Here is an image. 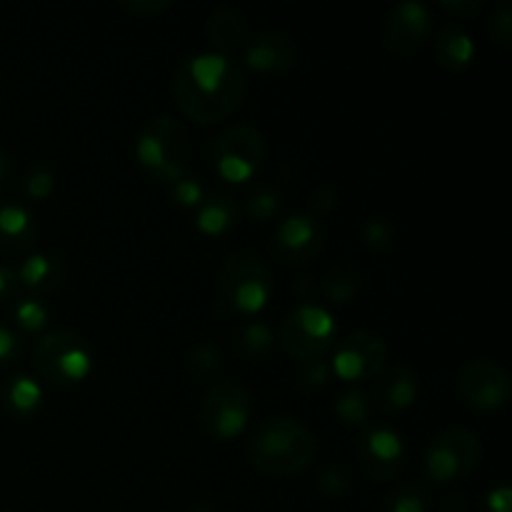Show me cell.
Returning a JSON list of instances; mask_svg holds the SVG:
<instances>
[{"instance_id": "1", "label": "cell", "mask_w": 512, "mask_h": 512, "mask_svg": "<svg viewBox=\"0 0 512 512\" xmlns=\"http://www.w3.org/2000/svg\"><path fill=\"white\" fill-rule=\"evenodd\" d=\"M248 90L243 68L228 55L203 53L185 60L173 80L178 108L195 123H218L240 108Z\"/></svg>"}, {"instance_id": "2", "label": "cell", "mask_w": 512, "mask_h": 512, "mask_svg": "<svg viewBox=\"0 0 512 512\" xmlns=\"http://www.w3.org/2000/svg\"><path fill=\"white\" fill-rule=\"evenodd\" d=\"M250 460L265 475L290 478L303 473L315 455V438L293 418H270L258 425L248 445Z\"/></svg>"}, {"instance_id": "3", "label": "cell", "mask_w": 512, "mask_h": 512, "mask_svg": "<svg viewBox=\"0 0 512 512\" xmlns=\"http://www.w3.org/2000/svg\"><path fill=\"white\" fill-rule=\"evenodd\" d=\"M135 155L153 178L165 180V183H178L188 168L190 158L188 130L168 115L153 118L138 135Z\"/></svg>"}, {"instance_id": "4", "label": "cell", "mask_w": 512, "mask_h": 512, "mask_svg": "<svg viewBox=\"0 0 512 512\" xmlns=\"http://www.w3.org/2000/svg\"><path fill=\"white\" fill-rule=\"evenodd\" d=\"M33 365L40 378L65 388L88 378L93 370V350L75 330H53L35 343Z\"/></svg>"}, {"instance_id": "5", "label": "cell", "mask_w": 512, "mask_h": 512, "mask_svg": "<svg viewBox=\"0 0 512 512\" xmlns=\"http://www.w3.org/2000/svg\"><path fill=\"white\" fill-rule=\"evenodd\" d=\"M218 290L228 308L238 313H258L273 295V278L258 255L233 253L220 270Z\"/></svg>"}, {"instance_id": "6", "label": "cell", "mask_w": 512, "mask_h": 512, "mask_svg": "<svg viewBox=\"0 0 512 512\" xmlns=\"http://www.w3.org/2000/svg\"><path fill=\"white\" fill-rule=\"evenodd\" d=\"M335 338V323L328 310L318 305H300L288 318L283 320L280 328V340L290 358L315 363L328 353Z\"/></svg>"}, {"instance_id": "7", "label": "cell", "mask_w": 512, "mask_h": 512, "mask_svg": "<svg viewBox=\"0 0 512 512\" xmlns=\"http://www.w3.org/2000/svg\"><path fill=\"white\" fill-rule=\"evenodd\" d=\"M265 158V140L250 125H233L213 143V168L228 183H245Z\"/></svg>"}, {"instance_id": "8", "label": "cell", "mask_w": 512, "mask_h": 512, "mask_svg": "<svg viewBox=\"0 0 512 512\" xmlns=\"http://www.w3.org/2000/svg\"><path fill=\"white\" fill-rule=\"evenodd\" d=\"M480 458H483V448H480L478 435L463 428H450L430 443L425 470L435 483H453V480L468 478L478 468Z\"/></svg>"}, {"instance_id": "9", "label": "cell", "mask_w": 512, "mask_h": 512, "mask_svg": "<svg viewBox=\"0 0 512 512\" xmlns=\"http://www.w3.org/2000/svg\"><path fill=\"white\" fill-rule=\"evenodd\" d=\"M250 420V395L238 383H215L200 403V423L213 438H238Z\"/></svg>"}, {"instance_id": "10", "label": "cell", "mask_w": 512, "mask_h": 512, "mask_svg": "<svg viewBox=\"0 0 512 512\" xmlns=\"http://www.w3.org/2000/svg\"><path fill=\"white\" fill-rule=\"evenodd\" d=\"M385 358H388V345L378 333L355 330L335 348L333 373L348 383L375 378L385 368Z\"/></svg>"}, {"instance_id": "11", "label": "cell", "mask_w": 512, "mask_h": 512, "mask_svg": "<svg viewBox=\"0 0 512 512\" xmlns=\"http://www.w3.org/2000/svg\"><path fill=\"white\" fill-rule=\"evenodd\" d=\"M458 393L473 408L498 410L510 400V375L493 360H473L460 373Z\"/></svg>"}, {"instance_id": "12", "label": "cell", "mask_w": 512, "mask_h": 512, "mask_svg": "<svg viewBox=\"0 0 512 512\" xmlns=\"http://www.w3.org/2000/svg\"><path fill=\"white\" fill-rule=\"evenodd\" d=\"M430 35V13L423 3L405 0L390 10L385 20V48L398 58H410Z\"/></svg>"}, {"instance_id": "13", "label": "cell", "mask_w": 512, "mask_h": 512, "mask_svg": "<svg viewBox=\"0 0 512 512\" xmlns=\"http://www.w3.org/2000/svg\"><path fill=\"white\" fill-rule=\"evenodd\" d=\"M323 245L325 235L320 225L313 218H308V215H293V218L280 223L278 233H275L273 250L283 263L300 265L318 258L323 253Z\"/></svg>"}, {"instance_id": "14", "label": "cell", "mask_w": 512, "mask_h": 512, "mask_svg": "<svg viewBox=\"0 0 512 512\" xmlns=\"http://www.w3.org/2000/svg\"><path fill=\"white\" fill-rule=\"evenodd\" d=\"M360 463L365 475L380 483L398 478L405 465V445L400 435L388 428L370 430L360 445Z\"/></svg>"}, {"instance_id": "15", "label": "cell", "mask_w": 512, "mask_h": 512, "mask_svg": "<svg viewBox=\"0 0 512 512\" xmlns=\"http://www.w3.org/2000/svg\"><path fill=\"white\" fill-rule=\"evenodd\" d=\"M418 398V375L410 365L395 363L373 378V403L383 413H400Z\"/></svg>"}, {"instance_id": "16", "label": "cell", "mask_w": 512, "mask_h": 512, "mask_svg": "<svg viewBox=\"0 0 512 512\" xmlns=\"http://www.w3.org/2000/svg\"><path fill=\"white\" fill-rule=\"evenodd\" d=\"M245 63L258 73H283L298 63V45L283 30H263L250 40Z\"/></svg>"}, {"instance_id": "17", "label": "cell", "mask_w": 512, "mask_h": 512, "mask_svg": "<svg viewBox=\"0 0 512 512\" xmlns=\"http://www.w3.org/2000/svg\"><path fill=\"white\" fill-rule=\"evenodd\" d=\"M35 233L38 228L28 208L13 203L0 205V248L13 253L28 250L35 243Z\"/></svg>"}, {"instance_id": "18", "label": "cell", "mask_w": 512, "mask_h": 512, "mask_svg": "<svg viewBox=\"0 0 512 512\" xmlns=\"http://www.w3.org/2000/svg\"><path fill=\"white\" fill-rule=\"evenodd\" d=\"M18 285L38 295H50L63 283V265L50 255H30L18 268Z\"/></svg>"}, {"instance_id": "19", "label": "cell", "mask_w": 512, "mask_h": 512, "mask_svg": "<svg viewBox=\"0 0 512 512\" xmlns=\"http://www.w3.org/2000/svg\"><path fill=\"white\" fill-rule=\"evenodd\" d=\"M473 38L460 25H445L435 38V60L445 70H463L473 63Z\"/></svg>"}, {"instance_id": "20", "label": "cell", "mask_w": 512, "mask_h": 512, "mask_svg": "<svg viewBox=\"0 0 512 512\" xmlns=\"http://www.w3.org/2000/svg\"><path fill=\"white\" fill-rule=\"evenodd\" d=\"M210 45L218 50L220 55L233 50L235 45L243 43L245 38V18L238 8L233 5H220L208 20V28H205Z\"/></svg>"}, {"instance_id": "21", "label": "cell", "mask_w": 512, "mask_h": 512, "mask_svg": "<svg viewBox=\"0 0 512 512\" xmlns=\"http://www.w3.org/2000/svg\"><path fill=\"white\" fill-rule=\"evenodd\" d=\"M40 385L30 380L28 375H13L0 385V405L13 418H28L40 408Z\"/></svg>"}, {"instance_id": "22", "label": "cell", "mask_w": 512, "mask_h": 512, "mask_svg": "<svg viewBox=\"0 0 512 512\" xmlns=\"http://www.w3.org/2000/svg\"><path fill=\"white\" fill-rule=\"evenodd\" d=\"M235 220H238V208H235L233 198H228V195H213L200 208L198 228L205 235H220L228 228H233Z\"/></svg>"}, {"instance_id": "23", "label": "cell", "mask_w": 512, "mask_h": 512, "mask_svg": "<svg viewBox=\"0 0 512 512\" xmlns=\"http://www.w3.org/2000/svg\"><path fill=\"white\" fill-rule=\"evenodd\" d=\"M360 290V273L353 268V265H335L333 270L328 273V278H325V295H328V300H333V303L343 305V303H350V300L358 295Z\"/></svg>"}, {"instance_id": "24", "label": "cell", "mask_w": 512, "mask_h": 512, "mask_svg": "<svg viewBox=\"0 0 512 512\" xmlns=\"http://www.w3.org/2000/svg\"><path fill=\"white\" fill-rule=\"evenodd\" d=\"M385 512H425L428 510V495L420 485H395L385 495Z\"/></svg>"}, {"instance_id": "25", "label": "cell", "mask_w": 512, "mask_h": 512, "mask_svg": "<svg viewBox=\"0 0 512 512\" xmlns=\"http://www.w3.org/2000/svg\"><path fill=\"white\" fill-rule=\"evenodd\" d=\"M335 413L340 415L343 423L365 425L370 415V403L365 400L363 393H358V390H348V393L340 395V400L335 403Z\"/></svg>"}, {"instance_id": "26", "label": "cell", "mask_w": 512, "mask_h": 512, "mask_svg": "<svg viewBox=\"0 0 512 512\" xmlns=\"http://www.w3.org/2000/svg\"><path fill=\"white\" fill-rule=\"evenodd\" d=\"M270 343H273V338H270V330L265 328L263 323H248L238 333L240 350H243L245 355H253V358L268 353Z\"/></svg>"}, {"instance_id": "27", "label": "cell", "mask_w": 512, "mask_h": 512, "mask_svg": "<svg viewBox=\"0 0 512 512\" xmlns=\"http://www.w3.org/2000/svg\"><path fill=\"white\" fill-rule=\"evenodd\" d=\"M15 320L23 330H30V333H38V330L45 328L48 323V308H45L40 300H20L15 305Z\"/></svg>"}, {"instance_id": "28", "label": "cell", "mask_w": 512, "mask_h": 512, "mask_svg": "<svg viewBox=\"0 0 512 512\" xmlns=\"http://www.w3.org/2000/svg\"><path fill=\"white\" fill-rule=\"evenodd\" d=\"M363 240H365V245H368V248H375V250L390 248V245H393V240H395L393 223H390V220H385V218L370 220V223L365 225V230H363Z\"/></svg>"}, {"instance_id": "29", "label": "cell", "mask_w": 512, "mask_h": 512, "mask_svg": "<svg viewBox=\"0 0 512 512\" xmlns=\"http://www.w3.org/2000/svg\"><path fill=\"white\" fill-rule=\"evenodd\" d=\"M490 38L500 45V48H510L512 45V5L503 0L498 13L490 20Z\"/></svg>"}, {"instance_id": "30", "label": "cell", "mask_w": 512, "mask_h": 512, "mask_svg": "<svg viewBox=\"0 0 512 512\" xmlns=\"http://www.w3.org/2000/svg\"><path fill=\"white\" fill-rule=\"evenodd\" d=\"M278 208H280V198H278V193H275V190H270V188L255 190V193L250 195V200H248L250 215H253V218H258V220L273 218V215L278 213Z\"/></svg>"}, {"instance_id": "31", "label": "cell", "mask_w": 512, "mask_h": 512, "mask_svg": "<svg viewBox=\"0 0 512 512\" xmlns=\"http://www.w3.org/2000/svg\"><path fill=\"white\" fill-rule=\"evenodd\" d=\"M53 185V173H48V170L43 168H35L30 170L28 178H25V195H30V198L35 200H43L53 193Z\"/></svg>"}, {"instance_id": "32", "label": "cell", "mask_w": 512, "mask_h": 512, "mask_svg": "<svg viewBox=\"0 0 512 512\" xmlns=\"http://www.w3.org/2000/svg\"><path fill=\"white\" fill-rule=\"evenodd\" d=\"M23 353V335L18 330L0 328V365L15 363Z\"/></svg>"}, {"instance_id": "33", "label": "cell", "mask_w": 512, "mask_h": 512, "mask_svg": "<svg viewBox=\"0 0 512 512\" xmlns=\"http://www.w3.org/2000/svg\"><path fill=\"white\" fill-rule=\"evenodd\" d=\"M190 368L200 375H208L218 368V353L210 345H198V348L190 350Z\"/></svg>"}, {"instance_id": "34", "label": "cell", "mask_w": 512, "mask_h": 512, "mask_svg": "<svg viewBox=\"0 0 512 512\" xmlns=\"http://www.w3.org/2000/svg\"><path fill=\"white\" fill-rule=\"evenodd\" d=\"M173 198L178 200L180 205H198L203 198V188H200L198 180L190 178H180L178 183H173Z\"/></svg>"}, {"instance_id": "35", "label": "cell", "mask_w": 512, "mask_h": 512, "mask_svg": "<svg viewBox=\"0 0 512 512\" xmlns=\"http://www.w3.org/2000/svg\"><path fill=\"white\" fill-rule=\"evenodd\" d=\"M318 485H320V490H323V493H328V495H343V493H348V490H350L348 475H345L340 468L325 470V473L318 478Z\"/></svg>"}, {"instance_id": "36", "label": "cell", "mask_w": 512, "mask_h": 512, "mask_svg": "<svg viewBox=\"0 0 512 512\" xmlns=\"http://www.w3.org/2000/svg\"><path fill=\"white\" fill-rule=\"evenodd\" d=\"M335 203H338V200H335V190L328 188V185H323V188H318L310 193L308 210L313 215H320V218H323V215H328L330 210L335 208Z\"/></svg>"}, {"instance_id": "37", "label": "cell", "mask_w": 512, "mask_h": 512, "mask_svg": "<svg viewBox=\"0 0 512 512\" xmlns=\"http://www.w3.org/2000/svg\"><path fill=\"white\" fill-rule=\"evenodd\" d=\"M120 8L128 10L133 15H158L170 8L168 0H123Z\"/></svg>"}, {"instance_id": "38", "label": "cell", "mask_w": 512, "mask_h": 512, "mask_svg": "<svg viewBox=\"0 0 512 512\" xmlns=\"http://www.w3.org/2000/svg\"><path fill=\"white\" fill-rule=\"evenodd\" d=\"M488 508L490 512H512V493L508 485H500L490 493Z\"/></svg>"}, {"instance_id": "39", "label": "cell", "mask_w": 512, "mask_h": 512, "mask_svg": "<svg viewBox=\"0 0 512 512\" xmlns=\"http://www.w3.org/2000/svg\"><path fill=\"white\" fill-rule=\"evenodd\" d=\"M15 290H18V275L8 265H0V303L13 298Z\"/></svg>"}, {"instance_id": "40", "label": "cell", "mask_w": 512, "mask_h": 512, "mask_svg": "<svg viewBox=\"0 0 512 512\" xmlns=\"http://www.w3.org/2000/svg\"><path fill=\"white\" fill-rule=\"evenodd\" d=\"M483 5H485V0H443V8L453 10V13H460V15L478 13Z\"/></svg>"}, {"instance_id": "41", "label": "cell", "mask_w": 512, "mask_h": 512, "mask_svg": "<svg viewBox=\"0 0 512 512\" xmlns=\"http://www.w3.org/2000/svg\"><path fill=\"white\" fill-rule=\"evenodd\" d=\"M305 380H308L310 385H323L325 380H328V365L320 363V360H315V363L310 365L308 373H305Z\"/></svg>"}, {"instance_id": "42", "label": "cell", "mask_w": 512, "mask_h": 512, "mask_svg": "<svg viewBox=\"0 0 512 512\" xmlns=\"http://www.w3.org/2000/svg\"><path fill=\"white\" fill-rule=\"evenodd\" d=\"M465 508H468V505H465V498L463 495H450L448 500H445V512H465Z\"/></svg>"}, {"instance_id": "43", "label": "cell", "mask_w": 512, "mask_h": 512, "mask_svg": "<svg viewBox=\"0 0 512 512\" xmlns=\"http://www.w3.org/2000/svg\"><path fill=\"white\" fill-rule=\"evenodd\" d=\"M8 178H10V160H8V155L0 150V188H5Z\"/></svg>"}, {"instance_id": "44", "label": "cell", "mask_w": 512, "mask_h": 512, "mask_svg": "<svg viewBox=\"0 0 512 512\" xmlns=\"http://www.w3.org/2000/svg\"><path fill=\"white\" fill-rule=\"evenodd\" d=\"M193 512H213V510H208V508H195Z\"/></svg>"}]
</instances>
